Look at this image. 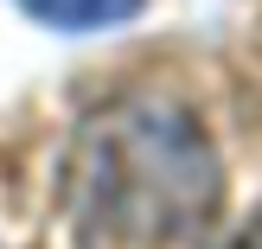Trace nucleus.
<instances>
[{"instance_id":"nucleus-1","label":"nucleus","mask_w":262,"mask_h":249,"mask_svg":"<svg viewBox=\"0 0 262 249\" xmlns=\"http://www.w3.org/2000/svg\"><path fill=\"white\" fill-rule=\"evenodd\" d=\"M71 211L83 249H173L217 211V153L192 109L122 96L77 128Z\"/></svg>"},{"instance_id":"nucleus-3","label":"nucleus","mask_w":262,"mask_h":249,"mask_svg":"<svg viewBox=\"0 0 262 249\" xmlns=\"http://www.w3.org/2000/svg\"><path fill=\"white\" fill-rule=\"evenodd\" d=\"M237 249H262V224H256V230H243V237H237Z\"/></svg>"},{"instance_id":"nucleus-2","label":"nucleus","mask_w":262,"mask_h":249,"mask_svg":"<svg viewBox=\"0 0 262 249\" xmlns=\"http://www.w3.org/2000/svg\"><path fill=\"white\" fill-rule=\"evenodd\" d=\"M19 7L64 32H96V26H122L128 13H141V0H19Z\"/></svg>"}]
</instances>
